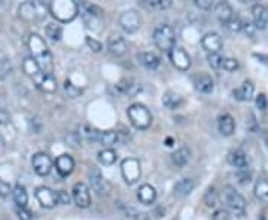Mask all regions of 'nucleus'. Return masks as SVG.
I'll return each mask as SVG.
<instances>
[{"mask_svg":"<svg viewBox=\"0 0 268 220\" xmlns=\"http://www.w3.org/2000/svg\"><path fill=\"white\" fill-rule=\"evenodd\" d=\"M27 45H29V50H30V52L33 55V58L39 64L42 73L53 74V55L50 52L47 44L44 42V39L39 34H30V38L27 40Z\"/></svg>","mask_w":268,"mask_h":220,"instance_id":"nucleus-1","label":"nucleus"},{"mask_svg":"<svg viewBox=\"0 0 268 220\" xmlns=\"http://www.w3.org/2000/svg\"><path fill=\"white\" fill-rule=\"evenodd\" d=\"M50 12L60 22H70L79 14V4L72 0H55L48 4Z\"/></svg>","mask_w":268,"mask_h":220,"instance_id":"nucleus-2","label":"nucleus"},{"mask_svg":"<svg viewBox=\"0 0 268 220\" xmlns=\"http://www.w3.org/2000/svg\"><path fill=\"white\" fill-rule=\"evenodd\" d=\"M222 202L225 204L226 210L234 213L235 216H243L246 213V200L232 188V186H225L222 189Z\"/></svg>","mask_w":268,"mask_h":220,"instance_id":"nucleus-3","label":"nucleus"},{"mask_svg":"<svg viewBox=\"0 0 268 220\" xmlns=\"http://www.w3.org/2000/svg\"><path fill=\"white\" fill-rule=\"evenodd\" d=\"M152 38H154L155 46L158 50H161V51H164V52H170L174 48V45H176V33H174L173 27L168 26V24H161V26H158L155 28Z\"/></svg>","mask_w":268,"mask_h":220,"instance_id":"nucleus-4","label":"nucleus"},{"mask_svg":"<svg viewBox=\"0 0 268 220\" xmlns=\"http://www.w3.org/2000/svg\"><path fill=\"white\" fill-rule=\"evenodd\" d=\"M127 116H128L131 125L137 130H148L152 124L151 112L140 103L131 104L127 110Z\"/></svg>","mask_w":268,"mask_h":220,"instance_id":"nucleus-5","label":"nucleus"},{"mask_svg":"<svg viewBox=\"0 0 268 220\" xmlns=\"http://www.w3.org/2000/svg\"><path fill=\"white\" fill-rule=\"evenodd\" d=\"M121 172H122L124 180H125L128 184L136 183V182L140 178V176H142L140 162H139L136 158H127V160H124L122 164H121Z\"/></svg>","mask_w":268,"mask_h":220,"instance_id":"nucleus-6","label":"nucleus"},{"mask_svg":"<svg viewBox=\"0 0 268 220\" xmlns=\"http://www.w3.org/2000/svg\"><path fill=\"white\" fill-rule=\"evenodd\" d=\"M140 24H142L140 15H139L136 10H125V12L119 16V26H121V28H122L125 33H128V34L136 33V32L140 28Z\"/></svg>","mask_w":268,"mask_h":220,"instance_id":"nucleus-7","label":"nucleus"},{"mask_svg":"<svg viewBox=\"0 0 268 220\" xmlns=\"http://www.w3.org/2000/svg\"><path fill=\"white\" fill-rule=\"evenodd\" d=\"M72 198L79 208H88L91 206L90 189L84 183H76L72 189Z\"/></svg>","mask_w":268,"mask_h":220,"instance_id":"nucleus-8","label":"nucleus"},{"mask_svg":"<svg viewBox=\"0 0 268 220\" xmlns=\"http://www.w3.org/2000/svg\"><path fill=\"white\" fill-rule=\"evenodd\" d=\"M168 56H170L171 64H173L177 70H180V72H188V70H189V67H191V56L186 54L185 50L174 46V48L168 52Z\"/></svg>","mask_w":268,"mask_h":220,"instance_id":"nucleus-9","label":"nucleus"},{"mask_svg":"<svg viewBox=\"0 0 268 220\" xmlns=\"http://www.w3.org/2000/svg\"><path fill=\"white\" fill-rule=\"evenodd\" d=\"M32 166H33V171L41 176V177H45L50 174L51 168H53V161L51 158L47 155V154H35L33 158H32Z\"/></svg>","mask_w":268,"mask_h":220,"instance_id":"nucleus-10","label":"nucleus"},{"mask_svg":"<svg viewBox=\"0 0 268 220\" xmlns=\"http://www.w3.org/2000/svg\"><path fill=\"white\" fill-rule=\"evenodd\" d=\"M35 196L44 208H54L58 204L57 194L51 190L50 188H45V186L38 188L36 192H35Z\"/></svg>","mask_w":268,"mask_h":220,"instance_id":"nucleus-11","label":"nucleus"},{"mask_svg":"<svg viewBox=\"0 0 268 220\" xmlns=\"http://www.w3.org/2000/svg\"><path fill=\"white\" fill-rule=\"evenodd\" d=\"M88 180H90V184H91V189L99 195V196H103L106 195L107 186L103 176H102V171L96 166L91 168L90 174H88Z\"/></svg>","mask_w":268,"mask_h":220,"instance_id":"nucleus-12","label":"nucleus"},{"mask_svg":"<svg viewBox=\"0 0 268 220\" xmlns=\"http://www.w3.org/2000/svg\"><path fill=\"white\" fill-rule=\"evenodd\" d=\"M142 91V85L134 79H122L116 85V92L125 97H136Z\"/></svg>","mask_w":268,"mask_h":220,"instance_id":"nucleus-13","label":"nucleus"},{"mask_svg":"<svg viewBox=\"0 0 268 220\" xmlns=\"http://www.w3.org/2000/svg\"><path fill=\"white\" fill-rule=\"evenodd\" d=\"M201 45L203 48L210 52V54H219L220 50L223 48V42L220 39V36L217 33H209L201 39Z\"/></svg>","mask_w":268,"mask_h":220,"instance_id":"nucleus-14","label":"nucleus"},{"mask_svg":"<svg viewBox=\"0 0 268 220\" xmlns=\"http://www.w3.org/2000/svg\"><path fill=\"white\" fill-rule=\"evenodd\" d=\"M253 24L258 30H264L268 26V8L264 4H255L252 8Z\"/></svg>","mask_w":268,"mask_h":220,"instance_id":"nucleus-15","label":"nucleus"},{"mask_svg":"<svg viewBox=\"0 0 268 220\" xmlns=\"http://www.w3.org/2000/svg\"><path fill=\"white\" fill-rule=\"evenodd\" d=\"M55 168H57V172L61 176V177H67L73 172L75 170V161L72 156L69 155H61L55 160Z\"/></svg>","mask_w":268,"mask_h":220,"instance_id":"nucleus-16","label":"nucleus"},{"mask_svg":"<svg viewBox=\"0 0 268 220\" xmlns=\"http://www.w3.org/2000/svg\"><path fill=\"white\" fill-rule=\"evenodd\" d=\"M33 80L36 82L38 88H39V90H42L44 92L51 94V92H55V91H57V82H55V79H54L53 74L41 73V74H39V76H36Z\"/></svg>","mask_w":268,"mask_h":220,"instance_id":"nucleus-17","label":"nucleus"},{"mask_svg":"<svg viewBox=\"0 0 268 220\" xmlns=\"http://www.w3.org/2000/svg\"><path fill=\"white\" fill-rule=\"evenodd\" d=\"M214 15L223 26H226L231 20H234V10L226 2H220L214 6Z\"/></svg>","mask_w":268,"mask_h":220,"instance_id":"nucleus-18","label":"nucleus"},{"mask_svg":"<svg viewBox=\"0 0 268 220\" xmlns=\"http://www.w3.org/2000/svg\"><path fill=\"white\" fill-rule=\"evenodd\" d=\"M194 85L197 88V91H200L201 94H210L214 90L213 79L209 74H197L194 78Z\"/></svg>","mask_w":268,"mask_h":220,"instance_id":"nucleus-19","label":"nucleus"},{"mask_svg":"<svg viewBox=\"0 0 268 220\" xmlns=\"http://www.w3.org/2000/svg\"><path fill=\"white\" fill-rule=\"evenodd\" d=\"M217 128L219 132L225 137H229L235 131V120L231 114H222L217 120Z\"/></svg>","mask_w":268,"mask_h":220,"instance_id":"nucleus-20","label":"nucleus"},{"mask_svg":"<svg viewBox=\"0 0 268 220\" xmlns=\"http://www.w3.org/2000/svg\"><path fill=\"white\" fill-rule=\"evenodd\" d=\"M137 200L145 206H152L157 200V190L151 184H143L137 190Z\"/></svg>","mask_w":268,"mask_h":220,"instance_id":"nucleus-21","label":"nucleus"},{"mask_svg":"<svg viewBox=\"0 0 268 220\" xmlns=\"http://www.w3.org/2000/svg\"><path fill=\"white\" fill-rule=\"evenodd\" d=\"M107 50L110 51V54H113L115 56H122L127 52V44L119 36H110L107 39Z\"/></svg>","mask_w":268,"mask_h":220,"instance_id":"nucleus-22","label":"nucleus"},{"mask_svg":"<svg viewBox=\"0 0 268 220\" xmlns=\"http://www.w3.org/2000/svg\"><path fill=\"white\" fill-rule=\"evenodd\" d=\"M195 189V182L192 178H182L174 184V196L185 198Z\"/></svg>","mask_w":268,"mask_h":220,"instance_id":"nucleus-23","label":"nucleus"},{"mask_svg":"<svg viewBox=\"0 0 268 220\" xmlns=\"http://www.w3.org/2000/svg\"><path fill=\"white\" fill-rule=\"evenodd\" d=\"M228 162L232 165L234 168L238 170H247L249 168V160L244 152L241 150H232L228 154Z\"/></svg>","mask_w":268,"mask_h":220,"instance_id":"nucleus-24","label":"nucleus"},{"mask_svg":"<svg viewBox=\"0 0 268 220\" xmlns=\"http://www.w3.org/2000/svg\"><path fill=\"white\" fill-rule=\"evenodd\" d=\"M253 94H255V86L249 80L243 82V85L234 91V97L238 102H250L253 98Z\"/></svg>","mask_w":268,"mask_h":220,"instance_id":"nucleus-25","label":"nucleus"},{"mask_svg":"<svg viewBox=\"0 0 268 220\" xmlns=\"http://www.w3.org/2000/svg\"><path fill=\"white\" fill-rule=\"evenodd\" d=\"M137 61L140 66H143L148 70H155L160 66V58L152 52H139Z\"/></svg>","mask_w":268,"mask_h":220,"instance_id":"nucleus-26","label":"nucleus"},{"mask_svg":"<svg viewBox=\"0 0 268 220\" xmlns=\"http://www.w3.org/2000/svg\"><path fill=\"white\" fill-rule=\"evenodd\" d=\"M171 161H173V164L176 165L177 168H183V166H186L188 162L191 161V150L188 149V148H180V149H177L173 155H171Z\"/></svg>","mask_w":268,"mask_h":220,"instance_id":"nucleus-27","label":"nucleus"},{"mask_svg":"<svg viewBox=\"0 0 268 220\" xmlns=\"http://www.w3.org/2000/svg\"><path fill=\"white\" fill-rule=\"evenodd\" d=\"M100 136H102V131L96 130V128H91L90 125H84L81 126L79 130V137L87 140L88 143H100Z\"/></svg>","mask_w":268,"mask_h":220,"instance_id":"nucleus-28","label":"nucleus"},{"mask_svg":"<svg viewBox=\"0 0 268 220\" xmlns=\"http://www.w3.org/2000/svg\"><path fill=\"white\" fill-rule=\"evenodd\" d=\"M253 194L256 196L258 201L268 204V180L267 178H258V182L255 183V189Z\"/></svg>","mask_w":268,"mask_h":220,"instance_id":"nucleus-29","label":"nucleus"},{"mask_svg":"<svg viewBox=\"0 0 268 220\" xmlns=\"http://www.w3.org/2000/svg\"><path fill=\"white\" fill-rule=\"evenodd\" d=\"M23 70H24V73H26L27 76H30L32 79H35L36 76H39V74L42 73L39 64L36 62V60H35L33 56H29V58H26V60L23 61Z\"/></svg>","mask_w":268,"mask_h":220,"instance_id":"nucleus-30","label":"nucleus"},{"mask_svg":"<svg viewBox=\"0 0 268 220\" xmlns=\"http://www.w3.org/2000/svg\"><path fill=\"white\" fill-rule=\"evenodd\" d=\"M162 104H164V108L170 110L179 109L183 104V98L176 92H165L162 97Z\"/></svg>","mask_w":268,"mask_h":220,"instance_id":"nucleus-31","label":"nucleus"},{"mask_svg":"<svg viewBox=\"0 0 268 220\" xmlns=\"http://www.w3.org/2000/svg\"><path fill=\"white\" fill-rule=\"evenodd\" d=\"M12 200H14V202L17 204V207H26V206H27V201H29L26 188L21 186V184H17V186L12 189Z\"/></svg>","mask_w":268,"mask_h":220,"instance_id":"nucleus-32","label":"nucleus"},{"mask_svg":"<svg viewBox=\"0 0 268 220\" xmlns=\"http://www.w3.org/2000/svg\"><path fill=\"white\" fill-rule=\"evenodd\" d=\"M20 16L24 18L26 21H32L36 18V4L32 2H27L20 6Z\"/></svg>","mask_w":268,"mask_h":220,"instance_id":"nucleus-33","label":"nucleus"},{"mask_svg":"<svg viewBox=\"0 0 268 220\" xmlns=\"http://www.w3.org/2000/svg\"><path fill=\"white\" fill-rule=\"evenodd\" d=\"M45 34H47V38L51 39L53 42H58V40L61 39L63 28H61V26L51 22V24H48V26L45 27Z\"/></svg>","mask_w":268,"mask_h":220,"instance_id":"nucleus-34","label":"nucleus"},{"mask_svg":"<svg viewBox=\"0 0 268 220\" xmlns=\"http://www.w3.org/2000/svg\"><path fill=\"white\" fill-rule=\"evenodd\" d=\"M118 132L115 131H103L100 136V144L107 146V149H110V146H115L118 143Z\"/></svg>","mask_w":268,"mask_h":220,"instance_id":"nucleus-35","label":"nucleus"},{"mask_svg":"<svg viewBox=\"0 0 268 220\" xmlns=\"http://www.w3.org/2000/svg\"><path fill=\"white\" fill-rule=\"evenodd\" d=\"M116 152L112 149H105L102 152H99V161L103 165H112L116 162Z\"/></svg>","mask_w":268,"mask_h":220,"instance_id":"nucleus-36","label":"nucleus"},{"mask_svg":"<svg viewBox=\"0 0 268 220\" xmlns=\"http://www.w3.org/2000/svg\"><path fill=\"white\" fill-rule=\"evenodd\" d=\"M118 207H119V210L122 212V214H124L127 219L142 220V218L145 216V214L139 213L137 210H134V208H131V207H127V206H124L122 202H118Z\"/></svg>","mask_w":268,"mask_h":220,"instance_id":"nucleus-37","label":"nucleus"},{"mask_svg":"<svg viewBox=\"0 0 268 220\" xmlns=\"http://www.w3.org/2000/svg\"><path fill=\"white\" fill-rule=\"evenodd\" d=\"M203 202L206 204L207 208H214L217 206V192L214 190V188H209L204 198H203Z\"/></svg>","mask_w":268,"mask_h":220,"instance_id":"nucleus-38","label":"nucleus"},{"mask_svg":"<svg viewBox=\"0 0 268 220\" xmlns=\"http://www.w3.org/2000/svg\"><path fill=\"white\" fill-rule=\"evenodd\" d=\"M11 73H12L11 61L5 55L0 54V79H6Z\"/></svg>","mask_w":268,"mask_h":220,"instance_id":"nucleus-39","label":"nucleus"},{"mask_svg":"<svg viewBox=\"0 0 268 220\" xmlns=\"http://www.w3.org/2000/svg\"><path fill=\"white\" fill-rule=\"evenodd\" d=\"M143 4H146V6L151 8V9L164 10V9H168L173 3H171V0H146Z\"/></svg>","mask_w":268,"mask_h":220,"instance_id":"nucleus-40","label":"nucleus"},{"mask_svg":"<svg viewBox=\"0 0 268 220\" xmlns=\"http://www.w3.org/2000/svg\"><path fill=\"white\" fill-rule=\"evenodd\" d=\"M64 92H66L70 98H76V97H79V96L82 94V90L78 88V86H75L72 82L66 80V84H64Z\"/></svg>","mask_w":268,"mask_h":220,"instance_id":"nucleus-41","label":"nucleus"},{"mask_svg":"<svg viewBox=\"0 0 268 220\" xmlns=\"http://www.w3.org/2000/svg\"><path fill=\"white\" fill-rule=\"evenodd\" d=\"M225 27H226V30H228L229 33H240V32L243 30V21H241L240 18H234V20H231Z\"/></svg>","mask_w":268,"mask_h":220,"instance_id":"nucleus-42","label":"nucleus"},{"mask_svg":"<svg viewBox=\"0 0 268 220\" xmlns=\"http://www.w3.org/2000/svg\"><path fill=\"white\" fill-rule=\"evenodd\" d=\"M209 60V64L210 67L214 70H220L222 68V64H223V58L220 56V54H210L207 56Z\"/></svg>","mask_w":268,"mask_h":220,"instance_id":"nucleus-43","label":"nucleus"},{"mask_svg":"<svg viewBox=\"0 0 268 220\" xmlns=\"http://www.w3.org/2000/svg\"><path fill=\"white\" fill-rule=\"evenodd\" d=\"M238 67H240V64H238V61L235 58H223V64H222L223 70H226V72H235Z\"/></svg>","mask_w":268,"mask_h":220,"instance_id":"nucleus-44","label":"nucleus"},{"mask_svg":"<svg viewBox=\"0 0 268 220\" xmlns=\"http://www.w3.org/2000/svg\"><path fill=\"white\" fill-rule=\"evenodd\" d=\"M237 178H238V182H240L241 184H247V183H250V180H252V174H250L249 168H247V170H238V171H237Z\"/></svg>","mask_w":268,"mask_h":220,"instance_id":"nucleus-45","label":"nucleus"},{"mask_svg":"<svg viewBox=\"0 0 268 220\" xmlns=\"http://www.w3.org/2000/svg\"><path fill=\"white\" fill-rule=\"evenodd\" d=\"M15 213H17V216H18V219L20 220H32L33 219L32 213H30L29 210H26V207H17V208H15Z\"/></svg>","mask_w":268,"mask_h":220,"instance_id":"nucleus-46","label":"nucleus"},{"mask_svg":"<svg viewBox=\"0 0 268 220\" xmlns=\"http://www.w3.org/2000/svg\"><path fill=\"white\" fill-rule=\"evenodd\" d=\"M256 108L261 110V112H265V110H267L268 100L265 94H259V96L256 97Z\"/></svg>","mask_w":268,"mask_h":220,"instance_id":"nucleus-47","label":"nucleus"},{"mask_svg":"<svg viewBox=\"0 0 268 220\" xmlns=\"http://www.w3.org/2000/svg\"><path fill=\"white\" fill-rule=\"evenodd\" d=\"M87 45L90 46V50L91 51H94V52H100L102 51V44L100 42H97L96 39H91V38H87Z\"/></svg>","mask_w":268,"mask_h":220,"instance_id":"nucleus-48","label":"nucleus"},{"mask_svg":"<svg viewBox=\"0 0 268 220\" xmlns=\"http://www.w3.org/2000/svg\"><path fill=\"white\" fill-rule=\"evenodd\" d=\"M57 198H58V204H61V206H67V204H70V196H69V194L64 192V190L57 192Z\"/></svg>","mask_w":268,"mask_h":220,"instance_id":"nucleus-49","label":"nucleus"},{"mask_svg":"<svg viewBox=\"0 0 268 220\" xmlns=\"http://www.w3.org/2000/svg\"><path fill=\"white\" fill-rule=\"evenodd\" d=\"M195 4H197L200 9H203V10H210V9L214 6L212 0H197Z\"/></svg>","mask_w":268,"mask_h":220,"instance_id":"nucleus-50","label":"nucleus"},{"mask_svg":"<svg viewBox=\"0 0 268 220\" xmlns=\"http://www.w3.org/2000/svg\"><path fill=\"white\" fill-rule=\"evenodd\" d=\"M258 28L255 27V24H252V22H249V21H246V22H243V32H246L249 36H255V32H256Z\"/></svg>","mask_w":268,"mask_h":220,"instance_id":"nucleus-51","label":"nucleus"},{"mask_svg":"<svg viewBox=\"0 0 268 220\" xmlns=\"http://www.w3.org/2000/svg\"><path fill=\"white\" fill-rule=\"evenodd\" d=\"M212 220H229V213L226 210H216Z\"/></svg>","mask_w":268,"mask_h":220,"instance_id":"nucleus-52","label":"nucleus"},{"mask_svg":"<svg viewBox=\"0 0 268 220\" xmlns=\"http://www.w3.org/2000/svg\"><path fill=\"white\" fill-rule=\"evenodd\" d=\"M9 194H12L11 186H9L6 182H3V180L0 178V196H8Z\"/></svg>","mask_w":268,"mask_h":220,"instance_id":"nucleus-53","label":"nucleus"},{"mask_svg":"<svg viewBox=\"0 0 268 220\" xmlns=\"http://www.w3.org/2000/svg\"><path fill=\"white\" fill-rule=\"evenodd\" d=\"M9 122V114H8V112L3 109V108H0V125H6Z\"/></svg>","mask_w":268,"mask_h":220,"instance_id":"nucleus-54","label":"nucleus"},{"mask_svg":"<svg viewBox=\"0 0 268 220\" xmlns=\"http://www.w3.org/2000/svg\"><path fill=\"white\" fill-rule=\"evenodd\" d=\"M253 58H256L259 62H262V64H265V66H268V55H264V54H253Z\"/></svg>","mask_w":268,"mask_h":220,"instance_id":"nucleus-55","label":"nucleus"},{"mask_svg":"<svg viewBox=\"0 0 268 220\" xmlns=\"http://www.w3.org/2000/svg\"><path fill=\"white\" fill-rule=\"evenodd\" d=\"M171 143H173V140H171V138H168V140H167V146H173Z\"/></svg>","mask_w":268,"mask_h":220,"instance_id":"nucleus-56","label":"nucleus"}]
</instances>
